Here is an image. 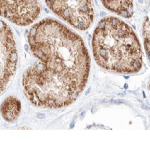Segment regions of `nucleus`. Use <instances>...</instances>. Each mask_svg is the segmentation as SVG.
Listing matches in <instances>:
<instances>
[{
    "label": "nucleus",
    "instance_id": "obj_1",
    "mask_svg": "<svg viewBox=\"0 0 150 150\" xmlns=\"http://www.w3.org/2000/svg\"><path fill=\"white\" fill-rule=\"evenodd\" d=\"M28 43L35 59L22 77L28 100L45 109L74 102L90 71V57L82 38L62 23L46 18L31 27Z\"/></svg>",
    "mask_w": 150,
    "mask_h": 150
},
{
    "label": "nucleus",
    "instance_id": "obj_2",
    "mask_svg": "<svg viewBox=\"0 0 150 150\" xmlns=\"http://www.w3.org/2000/svg\"><path fill=\"white\" fill-rule=\"evenodd\" d=\"M92 53L99 66L109 71L134 74L143 66L138 38L126 23L112 16L99 21L92 37Z\"/></svg>",
    "mask_w": 150,
    "mask_h": 150
},
{
    "label": "nucleus",
    "instance_id": "obj_3",
    "mask_svg": "<svg viewBox=\"0 0 150 150\" xmlns=\"http://www.w3.org/2000/svg\"><path fill=\"white\" fill-rule=\"evenodd\" d=\"M45 2L56 15L78 30H86L93 23L92 0H45Z\"/></svg>",
    "mask_w": 150,
    "mask_h": 150
},
{
    "label": "nucleus",
    "instance_id": "obj_4",
    "mask_svg": "<svg viewBox=\"0 0 150 150\" xmlns=\"http://www.w3.org/2000/svg\"><path fill=\"white\" fill-rule=\"evenodd\" d=\"M17 50L10 26L0 19V95L11 82L17 68Z\"/></svg>",
    "mask_w": 150,
    "mask_h": 150
},
{
    "label": "nucleus",
    "instance_id": "obj_5",
    "mask_svg": "<svg viewBox=\"0 0 150 150\" xmlns=\"http://www.w3.org/2000/svg\"><path fill=\"white\" fill-rule=\"evenodd\" d=\"M41 12L38 0H0V16L20 26H29Z\"/></svg>",
    "mask_w": 150,
    "mask_h": 150
},
{
    "label": "nucleus",
    "instance_id": "obj_6",
    "mask_svg": "<svg viewBox=\"0 0 150 150\" xmlns=\"http://www.w3.org/2000/svg\"><path fill=\"white\" fill-rule=\"evenodd\" d=\"M103 5L110 11L130 18L133 15V0H101Z\"/></svg>",
    "mask_w": 150,
    "mask_h": 150
},
{
    "label": "nucleus",
    "instance_id": "obj_7",
    "mask_svg": "<svg viewBox=\"0 0 150 150\" xmlns=\"http://www.w3.org/2000/svg\"><path fill=\"white\" fill-rule=\"evenodd\" d=\"M21 110V101L14 96H8L2 102L0 112L6 122H13L18 118Z\"/></svg>",
    "mask_w": 150,
    "mask_h": 150
},
{
    "label": "nucleus",
    "instance_id": "obj_8",
    "mask_svg": "<svg viewBox=\"0 0 150 150\" xmlns=\"http://www.w3.org/2000/svg\"><path fill=\"white\" fill-rule=\"evenodd\" d=\"M149 19L146 18L145 21L143 23V38H144V46L146 48V53L149 57Z\"/></svg>",
    "mask_w": 150,
    "mask_h": 150
}]
</instances>
